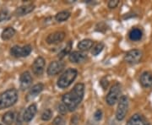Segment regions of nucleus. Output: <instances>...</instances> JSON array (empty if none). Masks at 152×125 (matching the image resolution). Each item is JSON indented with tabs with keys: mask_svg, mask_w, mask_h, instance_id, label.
I'll list each match as a JSON object with an SVG mask.
<instances>
[{
	"mask_svg": "<svg viewBox=\"0 0 152 125\" xmlns=\"http://www.w3.org/2000/svg\"><path fill=\"white\" fill-rule=\"evenodd\" d=\"M43 89L44 86L42 83H39V84L35 85V86H32V88L30 90V91L28 92L27 96H26L27 101H31V100H32V99H34L35 97H37L38 95L43 91Z\"/></svg>",
	"mask_w": 152,
	"mask_h": 125,
	"instance_id": "13",
	"label": "nucleus"
},
{
	"mask_svg": "<svg viewBox=\"0 0 152 125\" xmlns=\"http://www.w3.org/2000/svg\"><path fill=\"white\" fill-rule=\"evenodd\" d=\"M128 107H129V99L126 96H122L118 102V106L116 112V118L117 119L122 121L124 119L125 116L128 112Z\"/></svg>",
	"mask_w": 152,
	"mask_h": 125,
	"instance_id": "4",
	"label": "nucleus"
},
{
	"mask_svg": "<svg viewBox=\"0 0 152 125\" xmlns=\"http://www.w3.org/2000/svg\"><path fill=\"white\" fill-rule=\"evenodd\" d=\"M129 39L133 42H137L140 41L142 38V31L141 30L138 29V28H134L132 29L129 32Z\"/></svg>",
	"mask_w": 152,
	"mask_h": 125,
	"instance_id": "20",
	"label": "nucleus"
},
{
	"mask_svg": "<svg viewBox=\"0 0 152 125\" xmlns=\"http://www.w3.org/2000/svg\"><path fill=\"white\" fill-rule=\"evenodd\" d=\"M142 58L141 51L138 49H133L129 51L124 56V61L129 64H136L140 62Z\"/></svg>",
	"mask_w": 152,
	"mask_h": 125,
	"instance_id": "7",
	"label": "nucleus"
},
{
	"mask_svg": "<svg viewBox=\"0 0 152 125\" xmlns=\"http://www.w3.org/2000/svg\"><path fill=\"white\" fill-rule=\"evenodd\" d=\"M64 64L60 61H53L49 64L48 68V75L50 76L56 75L58 74H59L61 71L64 69Z\"/></svg>",
	"mask_w": 152,
	"mask_h": 125,
	"instance_id": "9",
	"label": "nucleus"
},
{
	"mask_svg": "<svg viewBox=\"0 0 152 125\" xmlns=\"http://www.w3.org/2000/svg\"><path fill=\"white\" fill-rule=\"evenodd\" d=\"M78 72L75 69H69L59 77L58 80V86L61 89H64L70 86L77 77Z\"/></svg>",
	"mask_w": 152,
	"mask_h": 125,
	"instance_id": "3",
	"label": "nucleus"
},
{
	"mask_svg": "<svg viewBox=\"0 0 152 125\" xmlns=\"http://www.w3.org/2000/svg\"><path fill=\"white\" fill-rule=\"evenodd\" d=\"M118 4H119L118 0H110L108 4H107V6L110 9H114V8H116L117 6L118 5Z\"/></svg>",
	"mask_w": 152,
	"mask_h": 125,
	"instance_id": "28",
	"label": "nucleus"
},
{
	"mask_svg": "<svg viewBox=\"0 0 152 125\" xmlns=\"http://www.w3.org/2000/svg\"><path fill=\"white\" fill-rule=\"evenodd\" d=\"M94 44V42L92 40H90V39H85V40H82L81 42H80L78 43V48L80 49V51H86L89 50L90 48H91Z\"/></svg>",
	"mask_w": 152,
	"mask_h": 125,
	"instance_id": "18",
	"label": "nucleus"
},
{
	"mask_svg": "<svg viewBox=\"0 0 152 125\" xmlns=\"http://www.w3.org/2000/svg\"><path fill=\"white\" fill-rule=\"evenodd\" d=\"M104 48V44L102 42H99L97 43L94 48H93L92 51H91V53L94 56H97L100 53H102V51Z\"/></svg>",
	"mask_w": 152,
	"mask_h": 125,
	"instance_id": "24",
	"label": "nucleus"
},
{
	"mask_svg": "<svg viewBox=\"0 0 152 125\" xmlns=\"http://www.w3.org/2000/svg\"><path fill=\"white\" fill-rule=\"evenodd\" d=\"M34 9H35V5H33V4L20 6L15 10V15L17 16H24L26 15L30 14L31 12H32Z\"/></svg>",
	"mask_w": 152,
	"mask_h": 125,
	"instance_id": "16",
	"label": "nucleus"
},
{
	"mask_svg": "<svg viewBox=\"0 0 152 125\" xmlns=\"http://www.w3.org/2000/svg\"><path fill=\"white\" fill-rule=\"evenodd\" d=\"M70 17V13L69 11H61L55 16V20L58 22H64Z\"/></svg>",
	"mask_w": 152,
	"mask_h": 125,
	"instance_id": "22",
	"label": "nucleus"
},
{
	"mask_svg": "<svg viewBox=\"0 0 152 125\" xmlns=\"http://www.w3.org/2000/svg\"><path fill=\"white\" fill-rule=\"evenodd\" d=\"M31 51H32V48L30 45H26L24 47L15 46L10 49V53L12 56L15 58H24L30 55Z\"/></svg>",
	"mask_w": 152,
	"mask_h": 125,
	"instance_id": "6",
	"label": "nucleus"
},
{
	"mask_svg": "<svg viewBox=\"0 0 152 125\" xmlns=\"http://www.w3.org/2000/svg\"><path fill=\"white\" fill-rule=\"evenodd\" d=\"M58 112L61 114H65L67 113V107L64 104H61V105H59V107H58Z\"/></svg>",
	"mask_w": 152,
	"mask_h": 125,
	"instance_id": "30",
	"label": "nucleus"
},
{
	"mask_svg": "<svg viewBox=\"0 0 152 125\" xmlns=\"http://www.w3.org/2000/svg\"><path fill=\"white\" fill-rule=\"evenodd\" d=\"M10 12L7 10H3L0 11V22L5 21L10 19Z\"/></svg>",
	"mask_w": 152,
	"mask_h": 125,
	"instance_id": "25",
	"label": "nucleus"
},
{
	"mask_svg": "<svg viewBox=\"0 0 152 125\" xmlns=\"http://www.w3.org/2000/svg\"><path fill=\"white\" fill-rule=\"evenodd\" d=\"M44 68H45V60L42 57H38L34 61L32 64L33 73L36 75L40 76L43 74Z\"/></svg>",
	"mask_w": 152,
	"mask_h": 125,
	"instance_id": "8",
	"label": "nucleus"
},
{
	"mask_svg": "<svg viewBox=\"0 0 152 125\" xmlns=\"http://www.w3.org/2000/svg\"><path fill=\"white\" fill-rule=\"evenodd\" d=\"M15 34V30L13 27H7L3 31V32L1 34V38L4 41H8L11 39Z\"/></svg>",
	"mask_w": 152,
	"mask_h": 125,
	"instance_id": "19",
	"label": "nucleus"
},
{
	"mask_svg": "<svg viewBox=\"0 0 152 125\" xmlns=\"http://www.w3.org/2000/svg\"><path fill=\"white\" fill-rule=\"evenodd\" d=\"M86 58V56L81 52H78V51H75L73 53H70L69 56V61L72 63H75V64L81 63L83 61H85Z\"/></svg>",
	"mask_w": 152,
	"mask_h": 125,
	"instance_id": "15",
	"label": "nucleus"
},
{
	"mask_svg": "<svg viewBox=\"0 0 152 125\" xmlns=\"http://www.w3.org/2000/svg\"><path fill=\"white\" fill-rule=\"evenodd\" d=\"M140 84L145 88H149L152 86V74L151 72L145 71L140 76Z\"/></svg>",
	"mask_w": 152,
	"mask_h": 125,
	"instance_id": "14",
	"label": "nucleus"
},
{
	"mask_svg": "<svg viewBox=\"0 0 152 125\" xmlns=\"http://www.w3.org/2000/svg\"><path fill=\"white\" fill-rule=\"evenodd\" d=\"M71 48H72V42H69L67 43V45L65 46V48L63 49L62 52L58 54V58H63L66 54H69V53H70Z\"/></svg>",
	"mask_w": 152,
	"mask_h": 125,
	"instance_id": "23",
	"label": "nucleus"
},
{
	"mask_svg": "<svg viewBox=\"0 0 152 125\" xmlns=\"http://www.w3.org/2000/svg\"><path fill=\"white\" fill-rule=\"evenodd\" d=\"M18 100V91L15 89H9L0 95V110L13 106Z\"/></svg>",
	"mask_w": 152,
	"mask_h": 125,
	"instance_id": "2",
	"label": "nucleus"
},
{
	"mask_svg": "<svg viewBox=\"0 0 152 125\" xmlns=\"http://www.w3.org/2000/svg\"><path fill=\"white\" fill-rule=\"evenodd\" d=\"M53 124L54 125H65V121L62 118V117H57L55 118L54 121H53Z\"/></svg>",
	"mask_w": 152,
	"mask_h": 125,
	"instance_id": "27",
	"label": "nucleus"
},
{
	"mask_svg": "<svg viewBox=\"0 0 152 125\" xmlns=\"http://www.w3.org/2000/svg\"><path fill=\"white\" fill-rule=\"evenodd\" d=\"M85 86L82 83L76 84L69 92L66 93L63 96L62 101L69 111H74L80 105L84 97Z\"/></svg>",
	"mask_w": 152,
	"mask_h": 125,
	"instance_id": "1",
	"label": "nucleus"
},
{
	"mask_svg": "<svg viewBox=\"0 0 152 125\" xmlns=\"http://www.w3.org/2000/svg\"><path fill=\"white\" fill-rule=\"evenodd\" d=\"M102 118V112L101 110H97L94 114V118L96 121H100Z\"/></svg>",
	"mask_w": 152,
	"mask_h": 125,
	"instance_id": "29",
	"label": "nucleus"
},
{
	"mask_svg": "<svg viewBox=\"0 0 152 125\" xmlns=\"http://www.w3.org/2000/svg\"><path fill=\"white\" fill-rule=\"evenodd\" d=\"M37 112V105L34 103L31 104L26 109V111H25V113L23 114V119H24V121H26V123L31 122L34 118Z\"/></svg>",
	"mask_w": 152,
	"mask_h": 125,
	"instance_id": "12",
	"label": "nucleus"
},
{
	"mask_svg": "<svg viewBox=\"0 0 152 125\" xmlns=\"http://www.w3.org/2000/svg\"><path fill=\"white\" fill-rule=\"evenodd\" d=\"M20 89L21 90L25 91V90L28 89L32 84V77L31 75V74L28 71L22 73L20 77Z\"/></svg>",
	"mask_w": 152,
	"mask_h": 125,
	"instance_id": "10",
	"label": "nucleus"
},
{
	"mask_svg": "<svg viewBox=\"0 0 152 125\" xmlns=\"http://www.w3.org/2000/svg\"><path fill=\"white\" fill-rule=\"evenodd\" d=\"M64 37H65V33L63 31H56L48 35L46 41L48 44H58L63 42Z\"/></svg>",
	"mask_w": 152,
	"mask_h": 125,
	"instance_id": "11",
	"label": "nucleus"
},
{
	"mask_svg": "<svg viewBox=\"0 0 152 125\" xmlns=\"http://www.w3.org/2000/svg\"><path fill=\"white\" fill-rule=\"evenodd\" d=\"M53 116V112L50 109H46L42 114V119L43 121H48L52 118Z\"/></svg>",
	"mask_w": 152,
	"mask_h": 125,
	"instance_id": "26",
	"label": "nucleus"
},
{
	"mask_svg": "<svg viewBox=\"0 0 152 125\" xmlns=\"http://www.w3.org/2000/svg\"><path fill=\"white\" fill-rule=\"evenodd\" d=\"M126 125H146V122L141 115L135 114L131 117Z\"/></svg>",
	"mask_w": 152,
	"mask_h": 125,
	"instance_id": "17",
	"label": "nucleus"
},
{
	"mask_svg": "<svg viewBox=\"0 0 152 125\" xmlns=\"http://www.w3.org/2000/svg\"><path fill=\"white\" fill-rule=\"evenodd\" d=\"M20 116L21 115H18V118H17V125H21V118H20Z\"/></svg>",
	"mask_w": 152,
	"mask_h": 125,
	"instance_id": "31",
	"label": "nucleus"
},
{
	"mask_svg": "<svg viewBox=\"0 0 152 125\" xmlns=\"http://www.w3.org/2000/svg\"><path fill=\"white\" fill-rule=\"evenodd\" d=\"M120 93H121V86L118 83H116L111 87L108 94L107 96V98H106L107 103L108 104L109 106H113L114 104L118 102Z\"/></svg>",
	"mask_w": 152,
	"mask_h": 125,
	"instance_id": "5",
	"label": "nucleus"
},
{
	"mask_svg": "<svg viewBox=\"0 0 152 125\" xmlns=\"http://www.w3.org/2000/svg\"><path fill=\"white\" fill-rule=\"evenodd\" d=\"M3 122L7 125H11L14 123V120H15V113L11 111H9L5 113L4 116H3Z\"/></svg>",
	"mask_w": 152,
	"mask_h": 125,
	"instance_id": "21",
	"label": "nucleus"
},
{
	"mask_svg": "<svg viewBox=\"0 0 152 125\" xmlns=\"http://www.w3.org/2000/svg\"><path fill=\"white\" fill-rule=\"evenodd\" d=\"M0 125H2V124H0Z\"/></svg>",
	"mask_w": 152,
	"mask_h": 125,
	"instance_id": "32",
	"label": "nucleus"
}]
</instances>
